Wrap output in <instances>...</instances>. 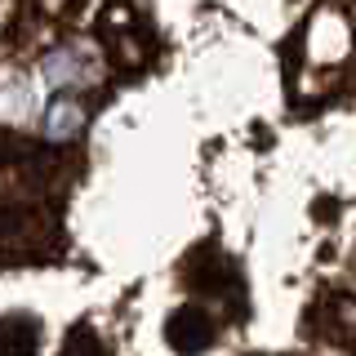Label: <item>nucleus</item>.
<instances>
[{"label":"nucleus","mask_w":356,"mask_h":356,"mask_svg":"<svg viewBox=\"0 0 356 356\" xmlns=\"http://www.w3.org/2000/svg\"><path fill=\"white\" fill-rule=\"evenodd\" d=\"M0 356H356V0H0Z\"/></svg>","instance_id":"f257e3e1"}]
</instances>
